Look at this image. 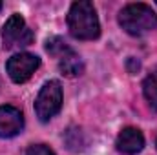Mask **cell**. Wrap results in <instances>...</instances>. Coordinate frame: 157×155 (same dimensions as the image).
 I'll use <instances>...</instances> for the list:
<instances>
[{
	"instance_id": "12",
	"label": "cell",
	"mask_w": 157,
	"mask_h": 155,
	"mask_svg": "<svg viewBox=\"0 0 157 155\" xmlns=\"http://www.w3.org/2000/svg\"><path fill=\"white\" fill-rule=\"evenodd\" d=\"M0 9H2V4H0Z\"/></svg>"
},
{
	"instance_id": "3",
	"label": "cell",
	"mask_w": 157,
	"mask_h": 155,
	"mask_svg": "<svg viewBox=\"0 0 157 155\" xmlns=\"http://www.w3.org/2000/svg\"><path fill=\"white\" fill-rule=\"evenodd\" d=\"M2 39L6 49H22L33 44V31L28 28L26 20L20 15H11L2 28Z\"/></svg>"
},
{
	"instance_id": "11",
	"label": "cell",
	"mask_w": 157,
	"mask_h": 155,
	"mask_svg": "<svg viewBox=\"0 0 157 155\" xmlns=\"http://www.w3.org/2000/svg\"><path fill=\"white\" fill-rule=\"evenodd\" d=\"M26 155H55V152L46 144H33L28 148Z\"/></svg>"
},
{
	"instance_id": "10",
	"label": "cell",
	"mask_w": 157,
	"mask_h": 155,
	"mask_svg": "<svg viewBox=\"0 0 157 155\" xmlns=\"http://www.w3.org/2000/svg\"><path fill=\"white\" fill-rule=\"evenodd\" d=\"M143 93L148 104L157 112V71H152L143 82Z\"/></svg>"
},
{
	"instance_id": "4",
	"label": "cell",
	"mask_w": 157,
	"mask_h": 155,
	"mask_svg": "<svg viewBox=\"0 0 157 155\" xmlns=\"http://www.w3.org/2000/svg\"><path fill=\"white\" fill-rule=\"evenodd\" d=\"M62 106V88L59 80H49L42 86L39 97L35 100V112L42 122L49 120L60 112Z\"/></svg>"
},
{
	"instance_id": "2",
	"label": "cell",
	"mask_w": 157,
	"mask_h": 155,
	"mask_svg": "<svg viewBox=\"0 0 157 155\" xmlns=\"http://www.w3.org/2000/svg\"><path fill=\"white\" fill-rule=\"evenodd\" d=\"M119 24L126 33L143 37L157 28V15L148 4H128L119 13Z\"/></svg>"
},
{
	"instance_id": "5",
	"label": "cell",
	"mask_w": 157,
	"mask_h": 155,
	"mask_svg": "<svg viewBox=\"0 0 157 155\" xmlns=\"http://www.w3.org/2000/svg\"><path fill=\"white\" fill-rule=\"evenodd\" d=\"M40 66V59L37 55H31V53H17L13 55L7 64H6V70H7V75L13 82L17 84H22L26 80H29L31 75L39 70Z\"/></svg>"
},
{
	"instance_id": "9",
	"label": "cell",
	"mask_w": 157,
	"mask_h": 155,
	"mask_svg": "<svg viewBox=\"0 0 157 155\" xmlns=\"http://www.w3.org/2000/svg\"><path fill=\"white\" fill-rule=\"evenodd\" d=\"M46 51H48L51 57H55L57 60H60L62 57H66V55L71 53L73 49L66 44L64 39H60V37H51V39H48V42H46Z\"/></svg>"
},
{
	"instance_id": "8",
	"label": "cell",
	"mask_w": 157,
	"mask_h": 155,
	"mask_svg": "<svg viewBox=\"0 0 157 155\" xmlns=\"http://www.w3.org/2000/svg\"><path fill=\"white\" fill-rule=\"evenodd\" d=\"M59 68H60L62 75H66V77H77V75L82 73V70H84L82 60H80V57H78L75 51H71L66 57H62L59 60Z\"/></svg>"
},
{
	"instance_id": "6",
	"label": "cell",
	"mask_w": 157,
	"mask_h": 155,
	"mask_svg": "<svg viewBox=\"0 0 157 155\" xmlns=\"http://www.w3.org/2000/svg\"><path fill=\"white\" fill-rule=\"evenodd\" d=\"M24 115L15 106H0V137L9 139L22 131Z\"/></svg>"
},
{
	"instance_id": "7",
	"label": "cell",
	"mask_w": 157,
	"mask_h": 155,
	"mask_svg": "<svg viewBox=\"0 0 157 155\" xmlns=\"http://www.w3.org/2000/svg\"><path fill=\"white\" fill-rule=\"evenodd\" d=\"M117 150L124 155H135L139 153L144 146V137L137 128H124L117 137L115 142Z\"/></svg>"
},
{
	"instance_id": "1",
	"label": "cell",
	"mask_w": 157,
	"mask_h": 155,
	"mask_svg": "<svg viewBox=\"0 0 157 155\" xmlns=\"http://www.w3.org/2000/svg\"><path fill=\"white\" fill-rule=\"evenodd\" d=\"M68 28L71 37L78 40H93L101 35V24L91 2L78 0L71 4L68 13Z\"/></svg>"
}]
</instances>
